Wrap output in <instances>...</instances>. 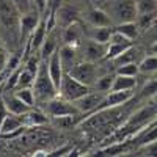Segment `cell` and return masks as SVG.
Instances as JSON below:
<instances>
[{"label": "cell", "mask_w": 157, "mask_h": 157, "mask_svg": "<svg viewBox=\"0 0 157 157\" xmlns=\"http://www.w3.org/2000/svg\"><path fill=\"white\" fill-rule=\"evenodd\" d=\"M16 3V6L19 8L21 13H25L32 8V0H13Z\"/></svg>", "instance_id": "cell-38"}, {"label": "cell", "mask_w": 157, "mask_h": 157, "mask_svg": "<svg viewBox=\"0 0 157 157\" xmlns=\"http://www.w3.org/2000/svg\"><path fill=\"white\" fill-rule=\"evenodd\" d=\"M72 151V145H64L58 149H54L47 152V157H63V155H69V152Z\"/></svg>", "instance_id": "cell-36"}, {"label": "cell", "mask_w": 157, "mask_h": 157, "mask_svg": "<svg viewBox=\"0 0 157 157\" xmlns=\"http://www.w3.org/2000/svg\"><path fill=\"white\" fill-rule=\"evenodd\" d=\"M32 6L41 16H44L46 13H47V8H49V0H32Z\"/></svg>", "instance_id": "cell-37"}, {"label": "cell", "mask_w": 157, "mask_h": 157, "mask_svg": "<svg viewBox=\"0 0 157 157\" xmlns=\"http://www.w3.org/2000/svg\"><path fill=\"white\" fill-rule=\"evenodd\" d=\"M155 19H157V11H154V13H146V14H138L137 19H135V24H137V27H138V32L146 33V32L151 29V25L154 24Z\"/></svg>", "instance_id": "cell-24"}, {"label": "cell", "mask_w": 157, "mask_h": 157, "mask_svg": "<svg viewBox=\"0 0 157 157\" xmlns=\"http://www.w3.org/2000/svg\"><path fill=\"white\" fill-rule=\"evenodd\" d=\"M113 77H115V74L99 75L98 80H96L94 85H93V88L98 90V91H102V93H109V91H110V86H112V82H113Z\"/></svg>", "instance_id": "cell-30"}, {"label": "cell", "mask_w": 157, "mask_h": 157, "mask_svg": "<svg viewBox=\"0 0 157 157\" xmlns=\"http://www.w3.org/2000/svg\"><path fill=\"white\" fill-rule=\"evenodd\" d=\"M132 44H127V43H107V50H105V57L104 60H113L116 55H120L121 52H124L127 47H130Z\"/></svg>", "instance_id": "cell-26"}, {"label": "cell", "mask_w": 157, "mask_h": 157, "mask_svg": "<svg viewBox=\"0 0 157 157\" xmlns=\"http://www.w3.org/2000/svg\"><path fill=\"white\" fill-rule=\"evenodd\" d=\"M46 113L52 118H63V116H78L80 113H78V110L75 109V105L64 99L61 96H54L52 99H49L46 104Z\"/></svg>", "instance_id": "cell-5"}, {"label": "cell", "mask_w": 157, "mask_h": 157, "mask_svg": "<svg viewBox=\"0 0 157 157\" xmlns=\"http://www.w3.org/2000/svg\"><path fill=\"white\" fill-rule=\"evenodd\" d=\"M47 71H49V75L52 78V82H54V85L58 90L60 82L63 78V74H64V69H63L61 61H60V55H58V49L47 58Z\"/></svg>", "instance_id": "cell-13"}, {"label": "cell", "mask_w": 157, "mask_h": 157, "mask_svg": "<svg viewBox=\"0 0 157 157\" xmlns=\"http://www.w3.org/2000/svg\"><path fill=\"white\" fill-rule=\"evenodd\" d=\"M135 154L137 155H145V157H157V140L135 148Z\"/></svg>", "instance_id": "cell-32"}, {"label": "cell", "mask_w": 157, "mask_h": 157, "mask_svg": "<svg viewBox=\"0 0 157 157\" xmlns=\"http://www.w3.org/2000/svg\"><path fill=\"white\" fill-rule=\"evenodd\" d=\"M149 50H151V54H157V39L152 41V44L149 46Z\"/></svg>", "instance_id": "cell-43"}, {"label": "cell", "mask_w": 157, "mask_h": 157, "mask_svg": "<svg viewBox=\"0 0 157 157\" xmlns=\"http://www.w3.org/2000/svg\"><path fill=\"white\" fill-rule=\"evenodd\" d=\"M135 86H137L135 77L115 74L113 82H112V86H110V91H127V90H134ZM110 91H109V93H110Z\"/></svg>", "instance_id": "cell-19"}, {"label": "cell", "mask_w": 157, "mask_h": 157, "mask_svg": "<svg viewBox=\"0 0 157 157\" xmlns=\"http://www.w3.org/2000/svg\"><path fill=\"white\" fill-rule=\"evenodd\" d=\"M85 17L90 22L91 27H110L112 25V17L104 10H101L98 6H91L86 11Z\"/></svg>", "instance_id": "cell-14"}, {"label": "cell", "mask_w": 157, "mask_h": 157, "mask_svg": "<svg viewBox=\"0 0 157 157\" xmlns=\"http://www.w3.org/2000/svg\"><path fill=\"white\" fill-rule=\"evenodd\" d=\"M91 90H93L91 86L83 85L82 82H78L77 78L69 75L68 72H64L61 82H60V86H58V96H61V98L72 102V101L78 99L80 96L86 94L88 91H91Z\"/></svg>", "instance_id": "cell-3"}, {"label": "cell", "mask_w": 157, "mask_h": 157, "mask_svg": "<svg viewBox=\"0 0 157 157\" xmlns=\"http://www.w3.org/2000/svg\"><path fill=\"white\" fill-rule=\"evenodd\" d=\"M116 74L129 75V77H137L140 74L138 63H127V64H123V66H118L116 68Z\"/></svg>", "instance_id": "cell-33"}, {"label": "cell", "mask_w": 157, "mask_h": 157, "mask_svg": "<svg viewBox=\"0 0 157 157\" xmlns=\"http://www.w3.org/2000/svg\"><path fill=\"white\" fill-rule=\"evenodd\" d=\"M138 58H140V50L135 49L134 46H130L124 52H121L120 55H116L112 61L118 68V66H123V64H127V63H138Z\"/></svg>", "instance_id": "cell-20"}, {"label": "cell", "mask_w": 157, "mask_h": 157, "mask_svg": "<svg viewBox=\"0 0 157 157\" xmlns=\"http://www.w3.org/2000/svg\"><path fill=\"white\" fill-rule=\"evenodd\" d=\"M47 123V113L41 110H35L33 107L25 113V126L33 127V126H43Z\"/></svg>", "instance_id": "cell-21"}, {"label": "cell", "mask_w": 157, "mask_h": 157, "mask_svg": "<svg viewBox=\"0 0 157 157\" xmlns=\"http://www.w3.org/2000/svg\"><path fill=\"white\" fill-rule=\"evenodd\" d=\"M105 94L107 93H102V91H98V90H91V91H88L86 94H83L78 99L72 101V104L75 105V109L78 110V113H82V115L86 116V115H90L99 105Z\"/></svg>", "instance_id": "cell-8"}, {"label": "cell", "mask_w": 157, "mask_h": 157, "mask_svg": "<svg viewBox=\"0 0 157 157\" xmlns=\"http://www.w3.org/2000/svg\"><path fill=\"white\" fill-rule=\"evenodd\" d=\"M96 2H105V0H96Z\"/></svg>", "instance_id": "cell-44"}, {"label": "cell", "mask_w": 157, "mask_h": 157, "mask_svg": "<svg viewBox=\"0 0 157 157\" xmlns=\"http://www.w3.org/2000/svg\"><path fill=\"white\" fill-rule=\"evenodd\" d=\"M85 35V30L78 25V22L69 24L63 29V44H71V46H78Z\"/></svg>", "instance_id": "cell-16"}, {"label": "cell", "mask_w": 157, "mask_h": 157, "mask_svg": "<svg viewBox=\"0 0 157 157\" xmlns=\"http://www.w3.org/2000/svg\"><path fill=\"white\" fill-rule=\"evenodd\" d=\"M5 105H6V110L10 113H14V115H24L27 113L32 107H29L27 104H24L16 94H3L2 96Z\"/></svg>", "instance_id": "cell-18"}, {"label": "cell", "mask_w": 157, "mask_h": 157, "mask_svg": "<svg viewBox=\"0 0 157 157\" xmlns=\"http://www.w3.org/2000/svg\"><path fill=\"white\" fill-rule=\"evenodd\" d=\"M8 115V110H6V105H5V102L3 99L0 98V126H2V121L5 120V116Z\"/></svg>", "instance_id": "cell-41"}, {"label": "cell", "mask_w": 157, "mask_h": 157, "mask_svg": "<svg viewBox=\"0 0 157 157\" xmlns=\"http://www.w3.org/2000/svg\"><path fill=\"white\" fill-rule=\"evenodd\" d=\"M32 88H33L36 102H41V104H46L49 99L58 94V90L52 82L47 71V60H41V63H39V68L35 75V82Z\"/></svg>", "instance_id": "cell-2"}, {"label": "cell", "mask_w": 157, "mask_h": 157, "mask_svg": "<svg viewBox=\"0 0 157 157\" xmlns=\"http://www.w3.org/2000/svg\"><path fill=\"white\" fill-rule=\"evenodd\" d=\"M135 6H137V16L154 13L157 11V0H135Z\"/></svg>", "instance_id": "cell-31"}, {"label": "cell", "mask_w": 157, "mask_h": 157, "mask_svg": "<svg viewBox=\"0 0 157 157\" xmlns=\"http://www.w3.org/2000/svg\"><path fill=\"white\" fill-rule=\"evenodd\" d=\"M14 94H16L24 104H27L29 107H35L36 99H35V93H33V88H32V86H27V88H17V90L14 91Z\"/></svg>", "instance_id": "cell-27"}, {"label": "cell", "mask_w": 157, "mask_h": 157, "mask_svg": "<svg viewBox=\"0 0 157 157\" xmlns=\"http://www.w3.org/2000/svg\"><path fill=\"white\" fill-rule=\"evenodd\" d=\"M24 127H27L25 126V113L24 115H14V113L8 112L5 120L2 121V126H0V135L2 137H11V135L17 134Z\"/></svg>", "instance_id": "cell-9"}, {"label": "cell", "mask_w": 157, "mask_h": 157, "mask_svg": "<svg viewBox=\"0 0 157 157\" xmlns=\"http://www.w3.org/2000/svg\"><path fill=\"white\" fill-rule=\"evenodd\" d=\"M68 74L72 75L74 78H77L78 82H82L83 85L93 88L94 82L98 80V77H99V69H98V64L94 61L83 60V61H77L74 66L68 71Z\"/></svg>", "instance_id": "cell-4"}, {"label": "cell", "mask_w": 157, "mask_h": 157, "mask_svg": "<svg viewBox=\"0 0 157 157\" xmlns=\"http://www.w3.org/2000/svg\"><path fill=\"white\" fill-rule=\"evenodd\" d=\"M39 19H41V14L33 6L29 11L21 13V21H19V41L21 43H27V39L33 33Z\"/></svg>", "instance_id": "cell-7"}, {"label": "cell", "mask_w": 157, "mask_h": 157, "mask_svg": "<svg viewBox=\"0 0 157 157\" xmlns=\"http://www.w3.org/2000/svg\"><path fill=\"white\" fill-rule=\"evenodd\" d=\"M113 30H116V32H120V33H123L124 36H127L129 39H134L140 35V32H138V27H137V24H135V21H127V22H120L116 25V27L113 29Z\"/></svg>", "instance_id": "cell-23"}, {"label": "cell", "mask_w": 157, "mask_h": 157, "mask_svg": "<svg viewBox=\"0 0 157 157\" xmlns=\"http://www.w3.org/2000/svg\"><path fill=\"white\" fill-rule=\"evenodd\" d=\"M146 33H151V35H152V41H155V39H157V19L154 21V24L151 25V29H149Z\"/></svg>", "instance_id": "cell-42"}, {"label": "cell", "mask_w": 157, "mask_h": 157, "mask_svg": "<svg viewBox=\"0 0 157 157\" xmlns=\"http://www.w3.org/2000/svg\"><path fill=\"white\" fill-rule=\"evenodd\" d=\"M132 96H134L132 90H127V91H110V93H107L105 96H104L101 104L90 115H94V113L102 112V110H112L115 107H120V105H123V104H126L129 99H132ZM90 115H86V116H90Z\"/></svg>", "instance_id": "cell-6"}, {"label": "cell", "mask_w": 157, "mask_h": 157, "mask_svg": "<svg viewBox=\"0 0 157 157\" xmlns=\"http://www.w3.org/2000/svg\"><path fill=\"white\" fill-rule=\"evenodd\" d=\"M19 21L21 11L16 3L13 0H0V30L14 44L19 41Z\"/></svg>", "instance_id": "cell-1"}, {"label": "cell", "mask_w": 157, "mask_h": 157, "mask_svg": "<svg viewBox=\"0 0 157 157\" xmlns=\"http://www.w3.org/2000/svg\"><path fill=\"white\" fill-rule=\"evenodd\" d=\"M33 82H35V74H32L30 71H27L25 68H21L19 75H17V83H16V88L14 90L33 86Z\"/></svg>", "instance_id": "cell-28"}, {"label": "cell", "mask_w": 157, "mask_h": 157, "mask_svg": "<svg viewBox=\"0 0 157 157\" xmlns=\"http://www.w3.org/2000/svg\"><path fill=\"white\" fill-rule=\"evenodd\" d=\"M155 94H157V78L146 82L145 86H143V90H141L143 98H154Z\"/></svg>", "instance_id": "cell-35"}, {"label": "cell", "mask_w": 157, "mask_h": 157, "mask_svg": "<svg viewBox=\"0 0 157 157\" xmlns=\"http://www.w3.org/2000/svg\"><path fill=\"white\" fill-rule=\"evenodd\" d=\"M60 3H61V0H49V8H47V13H46V14L55 16V11H57V8L60 6Z\"/></svg>", "instance_id": "cell-40"}, {"label": "cell", "mask_w": 157, "mask_h": 157, "mask_svg": "<svg viewBox=\"0 0 157 157\" xmlns=\"http://www.w3.org/2000/svg\"><path fill=\"white\" fill-rule=\"evenodd\" d=\"M78 19H80V13H78L74 6L63 5V6H58L57 11H55V21L61 25L63 29L69 24L78 22Z\"/></svg>", "instance_id": "cell-15"}, {"label": "cell", "mask_w": 157, "mask_h": 157, "mask_svg": "<svg viewBox=\"0 0 157 157\" xmlns=\"http://www.w3.org/2000/svg\"><path fill=\"white\" fill-rule=\"evenodd\" d=\"M8 50L0 44V72L3 71V68H5V64H6V61H8Z\"/></svg>", "instance_id": "cell-39"}, {"label": "cell", "mask_w": 157, "mask_h": 157, "mask_svg": "<svg viewBox=\"0 0 157 157\" xmlns=\"http://www.w3.org/2000/svg\"><path fill=\"white\" fill-rule=\"evenodd\" d=\"M105 50H107V44H101V43H96V41H88L83 44V60H88V61H101L105 57Z\"/></svg>", "instance_id": "cell-12"}, {"label": "cell", "mask_w": 157, "mask_h": 157, "mask_svg": "<svg viewBox=\"0 0 157 157\" xmlns=\"http://www.w3.org/2000/svg\"><path fill=\"white\" fill-rule=\"evenodd\" d=\"M39 63H41V58H39V54H38V55L32 54V55L27 58V61H25L24 68L27 69V71H30L32 74H35V75H36V72H38V68H39Z\"/></svg>", "instance_id": "cell-34"}, {"label": "cell", "mask_w": 157, "mask_h": 157, "mask_svg": "<svg viewBox=\"0 0 157 157\" xmlns=\"http://www.w3.org/2000/svg\"><path fill=\"white\" fill-rule=\"evenodd\" d=\"M155 121H157V120H155Z\"/></svg>", "instance_id": "cell-46"}, {"label": "cell", "mask_w": 157, "mask_h": 157, "mask_svg": "<svg viewBox=\"0 0 157 157\" xmlns=\"http://www.w3.org/2000/svg\"><path fill=\"white\" fill-rule=\"evenodd\" d=\"M154 99H155V101H157V94H155V96H154Z\"/></svg>", "instance_id": "cell-45"}, {"label": "cell", "mask_w": 157, "mask_h": 157, "mask_svg": "<svg viewBox=\"0 0 157 157\" xmlns=\"http://www.w3.org/2000/svg\"><path fill=\"white\" fill-rule=\"evenodd\" d=\"M140 72H155L157 71V54H152L149 57H145L138 63Z\"/></svg>", "instance_id": "cell-29"}, {"label": "cell", "mask_w": 157, "mask_h": 157, "mask_svg": "<svg viewBox=\"0 0 157 157\" xmlns=\"http://www.w3.org/2000/svg\"><path fill=\"white\" fill-rule=\"evenodd\" d=\"M47 35H49L47 19H46V16H41V19H39L38 25L35 27L33 33L27 39V50H30L32 54H35V50H39V47H41V44L44 43V39H46Z\"/></svg>", "instance_id": "cell-10"}, {"label": "cell", "mask_w": 157, "mask_h": 157, "mask_svg": "<svg viewBox=\"0 0 157 157\" xmlns=\"http://www.w3.org/2000/svg\"><path fill=\"white\" fill-rule=\"evenodd\" d=\"M112 35V29L110 27H91V30L88 32V39L96 41L101 44H107Z\"/></svg>", "instance_id": "cell-22"}, {"label": "cell", "mask_w": 157, "mask_h": 157, "mask_svg": "<svg viewBox=\"0 0 157 157\" xmlns=\"http://www.w3.org/2000/svg\"><path fill=\"white\" fill-rule=\"evenodd\" d=\"M58 55H60V61H61V66H63L64 72H68L77 63V55H78L77 46L63 44L61 47H58Z\"/></svg>", "instance_id": "cell-17"}, {"label": "cell", "mask_w": 157, "mask_h": 157, "mask_svg": "<svg viewBox=\"0 0 157 157\" xmlns=\"http://www.w3.org/2000/svg\"><path fill=\"white\" fill-rule=\"evenodd\" d=\"M57 49L58 47H57V43H55V38L47 35L46 39H44V43L41 44V47H39V58H41V60H47Z\"/></svg>", "instance_id": "cell-25"}, {"label": "cell", "mask_w": 157, "mask_h": 157, "mask_svg": "<svg viewBox=\"0 0 157 157\" xmlns=\"http://www.w3.org/2000/svg\"><path fill=\"white\" fill-rule=\"evenodd\" d=\"M115 17L118 22H127V21H135L137 19V6L135 0H118L115 8Z\"/></svg>", "instance_id": "cell-11"}]
</instances>
